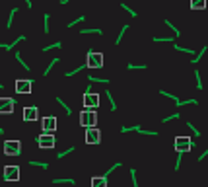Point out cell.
I'll list each match as a JSON object with an SVG mask.
<instances>
[{
	"label": "cell",
	"mask_w": 208,
	"mask_h": 187,
	"mask_svg": "<svg viewBox=\"0 0 208 187\" xmlns=\"http://www.w3.org/2000/svg\"><path fill=\"white\" fill-rule=\"evenodd\" d=\"M99 117H97V111H95V107H84L82 111H80V117H78V123L82 129H88V127H93L97 125Z\"/></svg>",
	"instance_id": "cell-1"
},
{
	"label": "cell",
	"mask_w": 208,
	"mask_h": 187,
	"mask_svg": "<svg viewBox=\"0 0 208 187\" xmlns=\"http://www.w3.org/2000/svg\"><path fill=\"white\" fill-rule=\"evenodd\" d=\"M173 148H175V152H191L195 148V140L191 137H175V142H173Z\"/></svg>",
	"instance_id": "cell-2"
},
{
	"label": "cell",
	"mask_w": 208,
	"mask_h": 187,
	"mask_svg": "<svg viewBox=\"0 0 208 187\" xmlns=\"http://www.w3.org/2000/svg\"><path fill=\"white\" fill-rule=\"evenodd\" d=\"M35 140H37V146L43 148V150H49V148H55V146H57L55 133H45V131H41V135L37 137Z\"/></svg>",
	"instance_id": "cell-3"
},
{
	"label": "cell",
	"mask_w": 208,
	"mask_h": 187,
	"mask_svg": "<svg viewBox=\"0 0 208 187\" xmlns=\"http://www.w3.org/2000/svg\"><path fill=\"white\" fill-rule=\"evenodd\" d=\"M105 58H103V53H95V51H89L86 55V68H92V70H95V68H103L105 66Z\"/></svg>",
	"instance_id": "cell-4"
},
{
	"label": "cell",
	"mask_w": 208,
	"mask_h": 187,
	"mask_svg": "<svg viewBox=\"0 0 208 187\" xmlns=\"http://www.w3.org/2000/svg\"><path fill=\"white\" fill-rule=\"evenodd\" d=\"M2 179L4 181H20V178H22V168L16 164H10V166H4L2 170Z\"/></svg>",
	"instance_id": "cell-5"
},
{
	"label": "cell",
	"mask_w": 208,
	"mask_h": 187,
	"mask_svg": "<svg viewBox=\"0 0 208 187\" xmlns=\"http://www.w3.org/2000/svg\"><path fill=\"white\" fill-rule=\"evenodd\" d=\"M2 150H4L6 156L16 158V156L22 154V142H20V140H6V142H4V146H2Z\"/></svg>",
	"instance_id": "cell-6"
},
{
	"label": "cell",
	"mask_w": 208,
	"mask_h": 187,
	"mask_svg": "<svg viewBox=\"0 0 208 187\" xmlns=\"http://www.w3.org/2000/svg\"><path fill=\"white\" fill-rule=\"evenodd\" d=\"M14 88H16V94L27 95V94H31V90H33V82H31L29 78H20V80H16Z\"/></svg>",
	"instance_id": "cell-7"
},
{
	"label": "cell",
	"mask_w": 208,
	"mask_h": 187,
	"mask_svg": "<svg viewBox=\"0 0 208 187\" xmlns=\"http://www.w3.org/2000/svg\"><path fill=\"white\" fill-rule=\"evenodd\" d=\"M39 121H41V131H45V133H55L57 131V117L55 115H45V117H39Z\"/></svg>",
	"instance_id": "cell-8"
},
{
	"label": "cell",
	"mask_w": 208,
	"mask_h": 187,
	"mask_svg": "<svg viewBox=\"0 0 208 187\" xmlns=\"http://www.w3.org/2000/svg\"><path fill=\"white\" fill-rule=\"evenodd\" d=\"M22 119L25 123L37 121L39 119V107H37V105H25V107L22 109Z\"/></svg>",
	"instance_id": "cell-9"
},
{
	"label": "cell",
	"mask_w": 208,
	"mask_h": 187,
	"mask_svg": "<svg viewBox=\"0 0 208 187\" xmlns=\"http://www.w3.org/2000/svg\"><path fill=\"white\" fill-rule=\"evenodd\" d=\"M84 137H86V144H92V146L101 142V131H99L95 125H93V127H88V129H86V135H84Z\"/></svg>",
	"instance_id": "cell-10"
},
{
	"label": "cell",
	"mask_w": 208,
	"mask_h": 187,
	"mask_svg": "<svg viewBox=\"0 0 208 187\" xmlns=\"http://www.w3.org/2000/svg\"><path fill=\"white\" fill-rule=\"evenodd\" d=\"M82 105L84 107H99V94H93V92H84V98H82Z\"/></svg>",
	"instance_id": "cell-11"
},
{
	"label": "cell",
	"mask_w": 208,
	"mask_h": 187,
	"mask_svg": "<svg viewBox=\"0 0 208 187\" xmlns=\"http://www.w3.org/2000/svg\"><path fill=\"white\" fill-rule=\"evenodd\" d=\"M14 105L16 101L12 98H0V115H12L14 113Z\"/></svg>",
	"instance_id": "cell-12"
},
{
	"label": "cell",
	"mask_w": 208,
	"mask_h": 187,
	"mask_svg": "<svg viewBox=\"0 0 208 187\" xmlns=\"http://www.w3.org/2000/svg\"><path fill=\"white\" fill-rule=\"evenodd\" d=\"M130 131H136V133H140V135H146V137H156V135H158V131H146V129H142L140 125L122 127V129H121V133H122V135H126V133H130Z\"/></svg>",
	"instance_id": "cell-13"
},
{
	"label": "cell",
	"mask_w": 208,
	"mask_h": 187,
	"mask_svg": "<svg viewBox=\"0 0 208 187\" xmlns=\"http://www.w3.org/2000/svg\"><path fill=\"white\" fill-rule=\"evenodd\" d=\"M89 183H92V187H107V178L105 175H95Z\"/></svg>",
	"instance_id": "cell-14"
},
{
	"label": "cell",
	"mask_w": 208,
	"mask_h": 187,
	"mask_svg": "<svg viewBox=\"0 0 208 187\" xmlns=\"http://www.w3.org/2000/svg\"><path fill=\"white\" fill-rule=\"evenodd\" d=\"M189 6H191V10H204L206 8V0H191Z\"/></svg>",
	"instance_id": "cell-15"
},
{
	"label": "cell",
	"mask_w": 208,
	"mask_h": 187,
	"mask_svg": "<svg viewBox=\"0 0 208 187\" xmlns=\"http://www.w3.org/2000/svg\"><path fill=\"white\" fill-rule=\"evenodd\" d=\"M55 99H57V103H58V105H60V107H62V109H64V111H66V115H68V117H70V115H72V107H70V105H68V103H66V101H64V99H62V98H60V95H57V98H55Z\"/></svg>",
	"instance_id": "cell-16"
},
{
	"label": "cell",
	"mask_w": 208,
	"mask_h": 187,
	"mask_svg": "<svg viewBox=\"0 0 208 187\" xmlns=\"http://www.w3.org/2000/svg\"><path fill=\"white\" fill-rule=\"evenodd\" d=\"M92 33L101 35V33H103V29H99V28H82V29H80V35H92Z\"/></svg>",
	"instance_id": "cell-17"
},
{
	"label": "cell",
	"mask_w": 208,
	"mask_h": 187,
	"mask_svg": "<svg viewBox=\"0 0 208 187\" xmlns=\"http://www.w3.org/2000/svg\"><path fill=\"white\" fill-rule=\"evenodd\" d=\"M206 51H208V45H204V47H202V49H200L199 53H195V55H193V61H191V62H193V65H196V62H200V58L206 55Z\"/></svg>",
	"instance_id": "cell-18"
},
{
	"label": "cell",
	"mask_w": 208,
	"mask_h": 187,
	"mask_svg": "<svg viewBox=\"0 0 208 187\" xmlns=\"http://www.w3.org/2000/svg\"><path fill=\"white\" fill-rule=\"evenodd\" d=\"M53 183H55V185H58V183L74 185V183H76V179H74V178H55V179H53Z\"/></svg>",
	"instance_id": "cell-19"
},
{
	"label": "cell",
	"mask_w": 208,
	"mask_h": 187,
	"mask_svg": "<svg viewBox=\"0 0 208 187\" xmlns=\"http://www.w3.org/2000/svg\"><path fill=\"white\" fill-rule=\"evenodd\" d=\"M84 68H86V62H84V65H80L78 68H74V70H66V72H64V76H66V78H72V76H76V74H80V72L84 70Z\"/></svg>",
	"instance_id": "cell-20"
},
{
	"label": "cell",
	"mask_w": 208,
	"mask_h": 187,
	"mask_svg": "<svg viewBox=\"0 0 208 187\" xmlns=\"http://www.w3.org/2000/svg\"><path fill=\"white\" fill-rule=\"evenodd\" d=\"M49 22H51V14H43V33H49L51 31V25H49Z\"/></svg>",
	"instance_id": "cell-21"
},
{
	"label": "cell",
	"mask_w": 208,
	"mask_h": 187,
	"mask_svg": "<svg viewBox=\"0 0 208 187\" xmlns=\"http://www.w3.org/2000/svg\"><path fill=\"white\" fill-rule=\"evenodd\" d=\"M57 62H60V58H58V57H55V58H53V61H49V65H47V68L43 70V76H49V72L53 70V66H55Z\"/></svg>",
	"instance_id": "cell-22"
},
{
	"label": "cell",
	"mask_w": 208,
	"mask_h": 187,
	"mask_svg": "<svg viewBox=\"0 0 208 187\" xmlns=\"http://www.w3.org/2000/svg\"><path fill=\"white\" fill-rule=\"evenodd\" d=\"M105 98L109 99V105H111V111H117V103H115V99H113V94H111V90H105Z\"/></svg>",
	"instance_id": "cell-23"
},
{
	"label": "cell",
	"mask_w": 208,
	"mask_h": 187,
	"mask_svg": "<svg viewBox=\"0 0 208 187\" xmlns=\"http://www.w3.org/2000/svg\"><path fill=\"white\" fill-rule=\"evenodd\" d=\"M14 58H16V61H18V62H20V65H22V66H24V70L31 72V66L27 65V62H24V58H22V55H20V53H16V55H14Z\"/></svg>",
	"instance_id": "cell-24"
},
{
	"label": "cell",
	"mask_w": 208,
	"mask_h": 187,
	"mask_svg": "<svg viewBox=\"0 0 208 187\" xmlns=\"http://www.w3.org/2000/svg\"><path fill=\"white\" fill-rule=\"evenodd\" d=\"M185 125H187V129H189V131H193V135H195L196 138H200V137H202V133H200L199 129H196V127H195V125H193V123H191V121H187Z\"/></svg>",
	"instance_id": "cell-25"
},
{
	"label": "cell",
	"mask_w": 208,
	"mask_h": 187,
	"mask_svg": "<svg viewBox=\"0 0 208 187\" xmlns=\"http://www.w3.org/2000/svg\"><path fill=\"white\" fill-rule=\"evenodd\" d=\"M22 41H25V35H20V37H16V39L12 41V43H8V47H6V51H12L18 43H22Z\"/></svg>",
	"instance_id": "cell-26"
},
{
	"label": "cell",
	"mask_w": 208,
	"mask_h": 187,
	"mask_svg": "<svg viewBox=\"0 0 208 187\" xmlns=\"http://www.w3.org/2000/svg\"><path fill=\"white\" fill-rule=\"evenodd\" d=\"M18 14V8H12L10 10V16H8V22H6V29L12 28V24H14V16Z\"/></svg>",
	"instance_id": "cell-27"
},
{
	"label": "cell",
	"mask_w": 208,
	"mask_h": 187,
	"mask_svg": "<svg viewBox=\"0 0 208 187\" xmlns=\"http://www.w3.org/2000/svg\"><path fill=\"white\" fill-rule=\"evenodd\" d=\"M175 51H181V53H187V55H195V49H191V47H179L177 43L173 45Z\"/></svg>",
	"instance_id": "cell-28"
},
{
	"label": "cell",
	"mask_w": 208,
	"mask_h": 187,
	"mask_svg": "<svg viewBox=\"0 0 208 187\" xmlns=\"http://www.w3.org/2000/svg\"><path fill=\"white\" fill-rule=\"evenodd\" d=\"M125 31H129V25H122V28H121V31H119V35H117V39H115V45H121L122 37H125Z\"/></svg>",
	"instance_id": "cell-29"
},
{
	"label": "cell",
	"mask_w": 208,
	"mask_h": 187,
	"mask_svg": "<svg viewBox=\"0 0 208 187\" xmlns=\"http://www.w3.org/2000/svg\"><path fill=\"white\" fill-rule=\"evenodd\" d=\"M159 94H162V95H165V98H169V99H173L175 103H177V107H179V101H181V99H179L175 94H169V92H165V90H159Z\"/></svg>",
	"instance_id": "cell-30"
},
{
	"label": "cell",
	"mask_w": 208,
	"mask_h": 187,
	"mask_svg": "<svg viewBox=\"0 0 208 187\" xmlns=\"http://www.w3.org/2000/svg\"><path fill=\"white\" fill-rule=\"evenodd\" d=\"M195 78H196V90H202V88H204V84H202V74H200V70H195Z\"/></svg>",
	"instance_id": "cell-31"
},
{
	"label": "cell",
	"mask_w": 208,
	"mask_h": 187,
	"mask_svg": "<svg viewBox=\"0 0 208 187\" xmlns=\"http://www.w3.org/2000/svg\"><path fill=\"white\" fill-rule=\"evenodd\" d=\"M84 20H86V16H78V18H76V20H72V22H68V24H66V28H68V29H70V28H74V25H78V24H82V22H84Z\"/></svg>",
	"instance_id": "cell-32"
},
{
	"label": "cell",
	"mask_w": 208,
	"mask_h": 187,
	"mask_svg": "<svg viewBox=\"0 0 208 187\" xmlns=\"http://www.w3.org/2000/svg\"><path fill=\"white\" fill-rule=\"evenodd\" d=\"M121 8L125 10V12H129V14H130V18H136V16H138V12H136V10H132V8L129 6V4H125V2L121 4Z\"/></svg>",
	"instance_id": "cell-33"
},
{
	"label": "cell",
	"mask_w": 208,
	"mask_h": 187,
	"mask_svg": "<svg viewBox=\"0 0 208 187\" xmlns=\"http://www.w3.org/2000/svg\"><path fill=\"white\" fill-rule=\"evenodd\" d=\"M88 80H89V82H99V84H109V78H97V76H92V74H89V76H88Z\"/></svg>",
	"instance_id": "cell-34"
},
{
	"label": "cell",
	"mask_w": 208,
	"mask_h": 187,
	"mask_svg": "<svg viewBox=\"0 0 208 187\" xmlns=\"http://www.w3.org/2000/svg\"><path fill=\"white\" fill-rule=\"evenodd\" d=\"M163 24H165V25H167V28H169V29H171V31H173V35H177V37L181 35V31H179V29H177V28H175V25L171 24V20H165V22H163Z\"/></svg>",
	"instance_id": "cell-35"
},
{
	"label": "cell",
	"mask_w": 208,
	"mask_h": 187,
	"mask_svg": "<svg viewBox=\"0 0 208 187\" xmlns=\"http://www.w3.org/2000/svg\"><path fill=\"white\" fill-rule=\"evenodd\" d=\"M29 166H37V168H41V170H49V164L47 162H37V160H31Z\"/></svg>",
	"instance_id": "cell-36"
},
{
	"label": "cell",
	"mask_w": 208,
	"mask_h": 187,
	"mask_svg": "<svg viewBox=\"0 0 208 187\" xmlns=\"http://www.w3.org/2000/svg\"><path fill=\"white\" fill-rule=\"evenodd\" d=\"M175 119H179V111H175V113L167 115V117H163V119H162V123L165 125V123H169V121H175Z\"/></svg>",
	"instance_id": "cell-37"
},
{
	"label": "cell",
	"mask_w": 208,
	"mask_h": 187,
	"mask_svg": "<svg viewBox=\"0 0 208 187\" xmlns=\"http://www.w3.org/2000/svg\"><path fill=\"white\" fill-rule=\"evenodd\" d=\"M74 150H76V146H68L66 150L58 152V154H57V158H64V156H68V154H70V152H74Z\"/></svg>",
	"instance_id": "cell-38"
},
{
	"label": "cell",
	"mask_w": 208,
	"mask_h": 187,
	"mask_svg": "<svg viewBox=\"0 0 208 187\" xmlns=\"http://www.w3.org/2000/svg\"><path fill=\"white\" fill-rule=\"evenodd\" d=\"M126 68L129 70H146V65H132V62H129Z\"/></svg>",
	"instance_id": "cell-39"
},
{
	"label": "cell",
	"mask_w": 208,
	"mask_h": 187,
	"mask_svg": "<svg viewBox=\"0 0 208 187\" xmlns=\"http://www.w3.org/2000/svg\"><path fill=\"white\" fill-rule=\"evenodd\" d=\"M60 47H62V41H57V43H53V45H49V47H43V53L53 51V49H60Z\"/></svg>",
	"instance_id": "cell-40"
},
{
	"label": "cell",
	"mask_w": 208,
	"mask_h": 187,
	"mask_svg": "<svg viewBox=\"0 0 208 187\" xmlns=\"http://www.w3.org/2000/svg\"><path fill=\"white\" fill-rule=\"evenodd\" d=\"M121 166H122L121 162H115V164H113V166H111V168L107 170V172H105V174H103V175H105V178H109V175H111V174H113V172H115V170H117V168H121Z\"/></svg>",
	"instance_id": "cell-41"
},
{
	"label": "cell",
	"mask_w": 208,
	"mask_h": 187,
	"mask_svg": "<svg viewBox=\"0 0 208 187\" xmlns=\"http://www.w3.org/2000/svg\"><path fill=\"white\" fill-rule=\"evenodd\" d=\"M130 179H132V185L138 187V179H136V170L134 168H130Z\"/></svg>",
	"instance_id": "cell-42"
},
{
	"label": "cell",
	"mask_w": 208,
	"mask_h": 187,
	"mask_svg": "<svg viewBox=\"0 0 208 187\" xmlns=\"http://www.w3.org/2000/svg\"><path fill=\"white\" fill-rule=\"evenodd\" d=\"M156 43H167V41H173V37H154Z\"/></svg>",
	"instance_id": "cell-43"
},
{
	"label": "cell",
	"mask_w": 208,
	"mask_h": 187,
	"mask_svg": "<svg viewBox=\"0 0 208 187\" xmlns=\"http://www.w3.org/2000/svg\"><path fill=\"white\" fill-rule=\"evenodd\" d=\"M206 156H208V148H204V150H202V154L199 156V162H202V160H204Z\"/></svg>",
	"instance_id": "cell-44"
},
{
	"label": "cell",
	"mask_w": 208,
	"mask_h": 187,
	"mask_svg": "<svg viewBox=\"0 0 208 187\" xmlns=\"http://www.w3.org/2000/svg\"><path fill=\"white\" fill-rule=\"evenodd\" d=\"M25 4H27V8H29V10L33 8V2H31V0H25Z\"/></svg>",
	"instance_id": "cell-45"
},
{
	"label": "cell",
	"mask_w": 208,
	"mask_h": 187,
	"mask_svg": "<svg viewBox=\"0 0 208 187\" xmlns=\"http://www.w3.org/2000/svg\"><path fill=\"white\" fill-rule=\"evenodd\" d=\"M68 2H70V0H60V4H62V6H66Z\"/></svg>",
	"instance_id": "cell-46"
},
{
	"label": "cell",
	"mask_w": 208,
	"mask_h": 187,
	"mask_svg": "<svg viewBox=\"0 0 208 187\" xmlns=\"http://www.w3.org/2000/svg\"><path fill=\"white\" fill-rule=\"evenodd\" d=\"M2 88H4V84H2V82H0V90H2Z\"/></svg>",
	"instance_id": "cell-47"
},
{
	"label": "cell",
	"mask_w": 208,
	"mask_h": 187,
	"mask_svg": "<svg viewBox=\"0 0 208 187\" xmlns=\"http://www.w3.org/2000/svg\"><path fill=\"white\" fill-rule=\"evenodd\" d=\"M0 131H2V123H0Z\"/></svg>",
	"instance_id": "cell-48"
}]
</instances>
